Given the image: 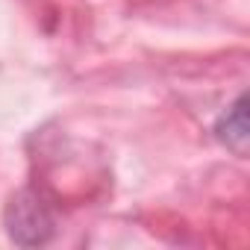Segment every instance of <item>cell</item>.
<instances>
[{
    "label": "cell",
    "instance_id": "obj_1",
    "mask_svg": "<svg viewBox=\"0 0 250 250\" xmlns=\"http://www.w3.org/2000/svg\"><path fill=\"white\" fill-rule=\"evenodd\" d=\"M6 227H9V235L18 244H39L53 232L50 215L44 212V206L33 194L12 197V203L6 209Z\"/></svg>",
    "mask_w": 250,
    "mask_h": 250
},
{
    "label": "cell",
    "instance_id": "obj_2",
    "mask_svg": "<svg viewBox=\"0 0 250 250\" xmlns=\"http://www.w3.org/2000/svg\"><path fill=\"white\" fill-rule=\"evenodd\" d=\"M215 130L227 147H232L238 156H244V150H247V97L244 94L235 100V106H229V112L218 121Z\"/></svg>",
    "mask_w": 250,
    "mask_h": 250
}]
</instances>
